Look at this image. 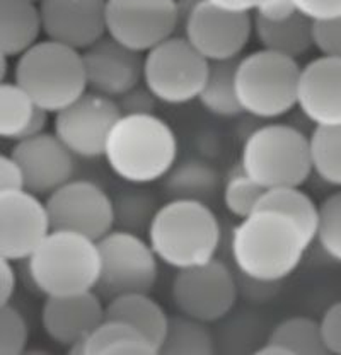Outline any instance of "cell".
I'll use <instances>...</instances> for the list:
<instances>
[{"label": "cell", "instance_id": "cell-30", "mask_svg": "<svg viewBox=\"0 0 341 355\" xmlns=\"http://www.w3.org/2000/svg\"><path fill=\"white\" fill-rule=\"evenodd\" d=\"M313 175L333 188H341V125L313 127L309 133Z\"/></svg>", "mask_w": 341, "mask_h": 355}, {"label": "cell", "instance_id": "cell-37", "mask_svg": "<svg viewBox=\"0 0 341 355\" xmlns=\"http://www.w3.org/2000/svg\"><path fill=\"white\" fill-rule=\"evenodd\" d=\"M320 324L326 354L341 355V299L326 308Z\"/></svg>", "mask_w": 341, "mask_h": 355}, {"label": "cell", "instance_id": "cell-22", "mask_svg": "<svg viewBox=\"0 0 341 355\" xmlns=\"http://www.w3.org/2000/svg\"><path fill=\"white\" fill-rule=\"evenodd\" d=\"M43 35L40 6L31 0H0V53L17 58Z\"/></svg>", "mask_w": 341, "mask_h": 355}, {"label": "cell", "instance_id": "cell-43", "mask_svg": "<svg viewBox=\"0 0 341 355\" xmlns=\"http://www.w3.org/2000/svg\"><path fill=\"white\" fill-rule=\"evenodd\" d=\"M256 354L258 355H292L283 345H280V343H275V342H270V340H266V342L263 343V347H259V349L256 350Z\"/></svg>", "mask_w": 341, "mask_h": 355}, {"label": "cell", "instance_id": "cell-20", "mask_svg": "<svg viewBox=\"0 0 341 355\" xmlns=\"http://www.w3.org/2000/svg\"><path fill=\"white\" fill-rule=\"evenodd\" d=\"M297 110L313 127L341 125V58H313L300 67Z\"/></svg>", "mask_w": 341, "mask_h": 355}, {"label": "cell", "instance_id": "cell-38", "mask_svg": "<svg viewBox=\"0 0 341 355\" xmlns=\"http://www.w3.org/2000/svg\"><path fill=\"white\" fill-rule=\"evenodd\" d=\"M116 105L121 114H154L159 101L142 83L125 96H121L120 99H116Z\"/></svg>", "mask_w": 341, "mask_h": 355}, {"label": "cell", "instance_id": "cell-3", "mask_svg": "<svg viewBox=\"0 0 341 355\" xmlns=\"http://www.w3.org/2000/svg\"><path fill=\"white\" fill-rule=\"evenodd\" d=\"M146 238L162 265L183 270L217 258L222 227L209 203L170 198L159 207Z\"/></svg>", "mask_w": 341, "mask_h": 355}, {"label": "cell", "instance_id": "cell-46", "mask_svg": "<svg viewBox=\"0 0 341 355\" xmlns=\"http://www.w3.org/2000/svg\"><path fill=\"white\" fill-rule=\"evenodd\" d=\"M0 60H2V69H0V79H2V83L3 80H6V76H7V72H9V64H7V62H9V58L7 57H0Z\"/></svg>", "mask_w": 341, "mask_h": 355}, {"label": "cell", "instance_id": "cell-21", "mask_svg": "<svg viewBox=\"0 0 341 355\" xmlns=\"http://www.w3.org/2000/svg\"><path fill=\"white\" fill-rule=\"evenodd\" d=\"M106 318L123 321L139 330L150 340L152 345L157 349V354L170 320L161 302L155 301L150 292H132L107 299Z\"/></svg>", "mask_w": 341, "mask_h": 355}, {"label": "cell", "instance_id": "cell-39", "mask_svg": "<svg viewBox=\"0 0 341 355\" xmlns=\"http://www.w3.org/2000/svg\"><path fill=\"white\" fill-rule=\"evenodd\" d=\"M297 10L313 22L336 19L341 16V0H294Z\"/></svg>", "mask_w": 341, "mask_h": 355}, {"label": "cell", "instance_id": "cell-6", "mask_svg": "<svg viewBox=\"0 0 341 355\" xmlns=\"http://www.w3.org/2000/svg\"><path fill=\"white\" fill-rule=\"evenodd\" d=\"M239 166L265 190L302 187L313 175L309 135L294 125H261L244 140Z\"/></svg>", "mask_w": 341, "mask_h": 355}, {"label": "cell", "instance_id": "cell-35", "mask_svg": "<svg viewBox=\"0 0 341 355\" xmlns=\"http://www.w3.org/2000/svg\"><path fill=\"white\" fill-rule=\"evenodd\" d=\"M29 324L16 306H0V355L26 354Z\"/></svg>", "mask_w": 341, "mask_h": 355}, {"label": "cell", "instance_id": "cell-2", "mask_svg": "<svg viewBox=\"0 0 341 355\" xmlns=\"http://www.w3.org/2000/svg\"><path fill=\"white\" fill-rule=\"evenodd\" d=\"M110 171L133 187L162 181L177 162V139L157 114H121L107 137L105 157Z\"/></svg>", "mask_w": 341, "mask_h": 355}, {"label": "cell", "instance_id": "cell-29", "mask_svg": "<svg viewBox=\"0 0 341 355\" xmlns=\"http://www.w3.org/2000/svg\"><path fill=\"white\" fill-rule=\"evenodd\" d=\"M38 106L28 92L16 83L0 84V137L9 142H19L26 137Z\"/></svg>", "mask_w": 341, "mask_h": 355}, {"label": "cell", "instance_id": "cell-17", "mask_svg": "<svg viewBox=\"0 0 341 355\" xmlns=\"http://www.w3.org/2000/svg\"><path fill=\"white\" fill-rule=\"evenodd\" d=\"M38 6L50 42L82 53L106 36V0H43Z\"/></svg>", "mask_w": 341, "mask_h": 355}, {"label": "cell", "instance_id": "cell-26", "mask_svg": "<svg viewBox=\"0 0 341 355\" xmlns=\"http://www.w3.org/2000/svg\"><path fill=\"white\" fill-rule=\"evenodd\" d=\"M258 210H272L287 216L299 225L309 243H314L320 217V203H316L302 187L272 188L263 193Z\"/></svg>", "mask_w": 341, "mask_h": 355}, {"label": "cell", "instance_id": "cell-16", "mask_svg": "<svg viewBox=\"0 0 341 355\" xmlns=\"http://www.w3.org/2000/svg\"><path fill=\"white\" fill-rule=\"evenodd\" d=\"M106 318V301L96 291L44 297L42 328L48 340L70 355H82L84 340Z\"/></svg>", "mask_w": 341, "mask_h": 355}, {"label": "cell", "instance_id": "cell-41", "mask_svg": "<svg viewBox=\"0 0 341 355\" xmlns=\"http://www.w3.org/2000/svg\"><path fill=\"white\" fill-rule=\"evenodd\" d=\"M16 261H10L7 258L0 257V306L10 304L12 297L17 291V270Z\"/></svg>", "mask_w": 341, "mask_h": 355}, {"label": "cell", "instance_id": "cell-7", "mask_svg": "<svg viewBox=\"0 0 341 355\" xmlns=\"http://www.w3.org/2000/svg\"><path fill=\"white\" fill-rule=\"evenodd\" d=\"M300 65L268 50L243 55L236 65L237 101L244 114L273 121L297 108Z\"/></svg>", "mask_w": 341, "mask_h": 355}, {"label": "cell", "instance_id": "cell-27", "mask_svg": "<svg viewBox=\"0 0 341 355\" xmlns=\"http://www.w3.org/2000/svg\"><path fill=\"white\" fill-rule=\"evenodd\" d=\"M236 65L237 60L210 64L209 77L200 92L198 103L212 116L237 118L244 114L237 101Z\"/></svg>", "mask_w": 341, "mask_h": 355}, {"label": "cell", "instance_id": "cell-11", "mask_svg": "<svg viewBox=\"0 0 341 355\" xmlns=\"http://www.w3.org/2000/svg\"><path fill=\"white\" fill-rule=\"evenodd\" d=\"M51 229L70 231L99 241L114 225L113 197L91 180L73 178L44 198Z\"/></svg>", "mask_w": 341, "mask_h": 355}, {"label": "cell", "instance_id": "cell-12", "mask_svg": "<svg viewBox=\"0 0 341 355\" xmlns=\"http://www.w3.org/2000/svg\"><path fill=\"white\" fill-rule=\"evenodd\" d=\"M106 35L146 55L177 35L176 0H106Z\"/></svg>", "mask_w": 341, "mask_h": 355}, {"label": "cell", "instance_id": "cell-34", "mask_svg": "<svg viewBox=\"0 0 341 355\" xmlns=\"http://www.w3.org/2000/svg\"><path fill=\"white\" fill-rule=\"evenodd\" d=\"M314 241L329 260L341 263V188H336L320 203Z\"/></svg>", "mask_w": 341, "mask_h": 355}, {"label": "cell", "instance_id": "cell-24", "mask_svg": "<svg viewBox=\"0 0 341 355\" xmlns=\"http://www.w3.org/2000/svg\"><path fill=\"white\" fill-rule=\"evenodd\" d=\"M164 188L170 198L195 200L209 203L222 191V181L217 169L202 159H186L174 164L164 178Z\"/></svg>", "mask_w": 341, "mask_h": 355}, {"label": "cell", "instance_id": "cell-5", "mask_svg": "<svg viewBox=\"0 0 341 355\" xmlns=\"http://www.w3.org/2000/svg\"><path fill=\"white\" fill-rule=\"evenodd\" d=\"M14 83L50 114L60 113L89 91L82 53L50 40L16 58Z\"/></svg>", "mask_w": 341, "mask_h": 355}, {"label": "cell", "instance_id": "cell-8", "mask_svg": "<svg viewBox=\"0 0 341 355\" xmlns=\"http://www.w3.org/2000/svg\"><path fill=\"white\" fill-rule=\"evenodd\" d=\"M210 64L186 42L173 36L143 55V86L162 105L183 106L198 101Z\"/></svg>", "mask_w": 341, "mask_h": 355}, {"label": "cell", "instance_id": "cell-36", "mask_svg": "<svg viewBox=\"0 0 341 355\" xmlns=\"http://www.w3.org/2000/svg\"><path fill=\"white\" fill-rule=\"evenodd\" d=\"M313 38L314 48L322 57L341 58V16L336 19L314 22Z\"/></svg>", "mask_w": 341, "mask_h": 355}, {"label": "cell", "instance_id": "cell-13", "mask_svg": "<svg viewBox=\"0 0 341 355\" xmlns=\"http://www.w3.org/2000/svg\"><path fill=\"white\" fill-rule=\"evenodd\" d=\"M180 36L209 64L234 62L253 38V12H232L200 0Z\"/></svg>", "mask_w": 341, "mask_h": 355}, {"label": "cell", "instance_id": "cell-15", "mask_svg": "<svg viewBox=\"0 0 341 355\" xmlns=\"http://www.w3.org/2000/svg\"><path fill=\"white\" fill-rule=\"evenodd\" d=\"M51 231L42 197L28 190L0 191V257L24 263Z\"/></svg>", "mask_w": 341, "mask_h": 355}, {"label": "cell", "instance_id": "cell-32", "mask_svg": "<svg viewBox=\"0 0 341 355\" xmlns=\"http://www.w3.org/2000/svg\"><path fill=\"white\" fill-rule=\"evenodd\" d=\"M270 342L283 345L292 355L326 354L320 321L309 316H290L273 327Z\"/></svg>", "mask_w": 341, "mask_h": 355}, {"label": "cell", "instance_id": "cell-4", "mask_svg": "<svg viewBox=\"0 0 341 355\" xmlns=\"http://www.w3.org/2000/svg\"><path fill=\"white\" fill-rule=\"evenodd\" d=\"M31 287L44 297L96 291L101 275L98 241L70 231H53L24 261Z\"/></svg>", "mask_w": 341, "mask_h": 355}, {"label": "cell", "instance_id": "cell-28", "mask_svg": "<svg viewBox=\"0 0 341 355\" xmlns=\"http://www.w3.org/2000/svg\"><path fill=\"white\" fill-rule=\"evenodd\" d=\"M215 338L209 324L177 314L169 320L168 331L161 343L162 355H212Z\"/></svg>", "mask_w": 341, "mask_h": 355}, {"label": "cell", "instance_id": "cell-25", "mask_svg": "<svg viewBox=\"0 0 341 355\" xmlns=\"http://www.w3.org/2000/svg\"><path fill=\"white\" fill-rule=\"evenodd\" d=\"M149 338L130 324L105 318L82 343V355H155Z\"/></svg>", "mask_w": 341, "mask_h": 355}, {"label": "cell", "instance_id": "cell-42", "mask_svg": "<svg viewBox=\"0 0 341 355\" xmlns=\"http://www.w3.org/2000/svg\"><path fill=\"white\" fill-rule=\"evenodd\" d=\"M297 12L299 10L294 0H270L268 3H265V6L259 7L258 10H254L253 14L265 21L280 22L285 19H290V17L295 16Z\"/></svg>", "mask_w": 341, "mask_h": 355}, {"label": "cell", "instance_id": "cell-9", "mask_svg": "<svg viewBox=\"0 0 341 355\" xmlns=\"http://www.w3.org/2000/svg\"><path fill=\"white\" fill-rule=\"evenodd\" d=\"M101 275L96 292L105 301L132 292H152L159 280L157 254L146 236L114 227L98 241Z\"/></svg>", "mask_w": 341, "mask_h": 355}, {"label": "cell", "instance_id": "cell-19", "mask_svg": "<svg viewBox=\"0 0 341 355\" xmlns=\"http://www.w3.org/2000/svg\"><path fill=\"white\" fill-rule=\"evenodd\" d=\"M87 89L105 98L120 99L143 80V55L105 36L82 51Z\"/></svg>", "mask_w": 341, "mask_h": 355}, {"label": "cell", "instance_id": "cell-33", "mask_svg": "<svg viewBox=\"0 0 341 355\" xmlns=\"http://www.w3.org/2000/svg\"><path fill=\"white\" fill-rule=\"evenodd\" d=\"M265 191V188L251 180L237 164L234 171L229 173V176L222 183L220 193L225 210L237 220H243L258 210L259 200Z\"/></svg>", "mask_w": 341, "mask_h": 355}, {"label": "cell", "instance_id": "cell-47", "mask_svg": "<svg viewBox=\"0 0 341 355\" xmlns=\"http://www.w3.org/2000/svg\"><path fill=\"white\" fill-rule=\"evenodd\" d=\"M31 2H36V3H40V2H43V0H31Z\"/></svg>", "mask_w": 341, "mask_h": 355}, {"label": "cell", "instance_id": "cell-23", "mask_svg": "<svg viewBox=\"0 0 341 355\" xmlns=\"http://www.w3.org/2000/svg\"><path fill=\"white\" fill-rule=\"evenodd\" d=\"M314 22L297 12L280 22L265 21L253 14V36L263 50L299 60L314 48Z\"/></svg>", "mask_w": 341, "mask_h": 355}, {"label": "cell", "instance_id": "cell-44", "mask_svg": "<svg viewBox=\"0 0 341 355\" xmlns=\"http://www.w3.org/2000/svg\"><path fill=\"white\" fill-rule=\"evenodd\" d=\"M203 2H207L209 6L217 7V9L222 10H232V12H241V10H244L243 7L237 3V0H203ZM244 12H247V10H244Z\"/></svg>", "mask_w": 341, "mask_h": 355}, {"label": "cell", "instance_id": "cell-45", "mask_svg": "<svg viewBox=\"0 0 341 355\" xmlns=\"http://www.w3.org/2000/svg\"><path fill=\"white\" fill-rule=\"evenodd\" d=\"M268 2L270 0H237V3H239L244 10H247V12H254V10H258L259 7L265 6V3Z\"/></svg>", "mask_w": 341, "mask_h": 355}, {"label": "cell", "instance_id": "cell-10", "mask_svg": "<svg viewBox=\"0 0 341 355\" xmlns=\"http://www.w3.org/2000/svg\"><path fill=\"white\" fill-rule=\"evenodd\" d=\"M239 297L236 277L222 260L176 270L170 284V301L183 316L213 324L225 320Z\"/></svg>", "mask_w": 341, "mask_h": 355}, {"label": "cell", "instance_id": "cell-18", "mask_svg": "<svg viewBox=\"0 0 341 355\" xmlns=\"http://www.w3.org/2000/svg\"><path fill=\"white\" fill-rule=\"evenodd\" d=\"M10 154L21 164L26 190L48 197L76 178L77 157L53 132L14 142Z\"/></svg>", "mask_w": 341, "mask_h": 355}, {"label": "cell", "instance_id": "cell-31", "mask_svg": "<svg viewBox=\"0 0 341 355\" xmlns=\"http://www.w3.org/2000/svg\"><path fill=\"white\" fill-rule=\"evenodd\" d=\"M128 190L120 191L116 197H113L114 225L121 231L146 236L161 205L149 191L140 190V187H133V184H128Z\"/></svg>", "mask_w": 341, "mask_h": 355}, {"label": "cell", "instance_id": "cell-1", "mask_svg": "<svg viewBox=\"0 0 341 355\" xmlns=\"http://www.w3.org/2000/svg\"><path fill=\"white\" fill-rule=\"evenodd\" d=\"M311 246L287 216L256 210L231 232V258L236 270L256 284H277L294 275Z\"/></svg>", "mask_w": 341, "mask_h": 355}, {"label": "cell", "instance_id": "cell-40", "mask_svg": "<svg viewBox=\"0 0 341 355\" xmlns=\"http://www.w3.org/2000/svg\"><path fill=\"white\" fill-rule=\"evenodd\" d=\"M26 190L24 173L12 154L0 155V191Z\"/></svg>", "mask_w": 341, "mask_h": 355}, {"label": "cell", "instance_id": "cell-14", "mask_svg": "<svg viewBox=\"0 0 341 355\" xmlns=\"http://www.w3.org/2000/svg\"><path fill=\"white\" fill-rule=\"evenodd\" d=\"M121 116L116 101L87 91L53 114V133L77 159L105 157L107 137Z\"/></svg>", "mask_w": 341, "mask_h": 355}]
</instances>
